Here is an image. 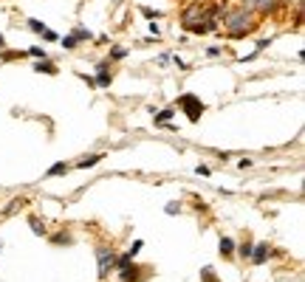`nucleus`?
<instances>
[{
    "instance_id": "nucleus-1",
    "label": "nucleus",
    "mask_w": 305,
    "mask_h": 282,
    "mask_svg": "<svg viewBox=\"0 0 305 282\" xmlns=\"http://www.w3.org/2000/svg\"><path fill=\"white\" fill-rule=\"evenodd\" d=\"M218 17H221V3H192L184 9L181 14V23H184V28H190V31H198V34H206V31H215V26H218Z\"/></svg>"
},
{
    "instance_id": "nucleus-2",
    "label": "nucleus",
    "mask_w": 305,
    "mask_h": 282,
    "mask_svg": "<svg viewBox=\"0 0 305 282\" xmlns=\"http://www.w3.org/2000/svg\"><path fill=\"white\" fill-rule=\"evenodd\" d=\"M223 23H226V28L237 37V34H246V31L254 28V14H251L249 6H235V9L226 11Z\"/></svg>"
},
{
    "instance_id": "nucleus-3",
    "label": "nucleus",
    "mask_w": 305,
    "mask_h": 282,
    "mask_svg": "<svg viewBox=\"0 0 305 282\" xmlns=\"http://www.w3.org/2000/svg\"><path fill=\"white\" fill-rule=\"evenodd\" d=\"M178 104H181V110L187 113V119H190V122H198V119L203 116V102L198 99V96H192V93L181 96Z\"/></svg>"
},
{
    "instance_id": "nucleus-4",
    "label": "nucleus",
    "mask_w": 305,
    "mask_h": 282,
    "mask_svg": "<svg viewBox=\"0 0 305 282\" xmlns=\"http://www.w3.org/2000/svg\"><path fill=\"white\" fill-rule=\"evenodd\" d=\"M96 262H99V277L105 280V277L111 274V268L116 265V254H113L111 248H99V251H96Z\"/></svg>"
},
{
    "instance_id": "nucleus-5",
    "label": "nucleus",
    "mask_w": 305,
    "mask_h": 282,
    "mask_svg": "<svg viewBox=\"0 0 305 282\" xmlns=\"http://www.w3.org/2000/svg\"><path fill=\"white\" fill-rule=\"evenodd\" d=\"M269 254H271V248L266 246V243H257V246H251V262H257V265H263L266 259H269Z\"/></svg>"
},
{
    "instance_id": "nucleus-6",
    "label": "nucleus",
    "mask_w": 305,
    "mask_h": 282,
    "mask_svg": "<svg viewBox=\"0 0 305 282\" xmlns=\"http://www.w3.org/2000/svg\"><path fill=\"white\" fill-rule=\"evenodd\" d=\"M249 9H257V11H271L277 6V0H246Z\"/></svg>"
},
{
    "instance_id": "nucleus-7",
    "label": "nucleus",
    "mask_w": 305,
    "mask_h": 282,
    "mask_svg": "<svg viewBox=\"0 0 305 282\" xmlns=\"http://www.w3.org/2000/svg\"><path fill=\"white\" fill-rule=\"evenodd\" d=\"M102 158H105V155H102V153H96V155H88V158H82V161H79L77 167H79V169H90V167H96V164H99Z\"/></svg>"
},
{
    "instance_id": "nucleus-8",
    "label": "nucleus",
    "mask_w": 305,
    "mask_h": 282,
    "mask_svg": "<svg viewBox=\"0 0 305 282\" xmlns=\"http://www.w3.org/2000/svg\"><path fill=\"white\" fill-rule=\"evenodd\" d=\"M119 280H122V282H136V280H139V268H136V265H133V268H130V265H127V268H122Z\"/></svg>"
},
{
    "instance_id": "nucleus-9",
    "label": "nucleus",
    "mask_w": 305,
    "mask_h": 282,
    "mask_svg": "<svg viewBox=\"0 0 305 282\" xmlns=\"http://www.w3.org/2000/svg\"><path fill=\"white\" fill-rule=\"evenodd\" d=\"M68 169H71V167H68L65 161H59V164H54V167L48 169V172H45V175H48V178H56V175H65Z\"/></svg>"
},
{
    "instance_id": "nucleus-10",
    "label": "nucleus",
    "mask_w": 305,
    "mask_h": 282,
    "mask_svg": "<svg viewBox=\"0 0 305 282\" xmlns=\"http://www.w3.org/2000/svg\"><path fill=\"white\" fill-rule=\"evenodd\" d=\"M232 251H235V240H229V237H223V240H221V254H226V257H232Z\"/></svg>"
},
{
    "instance_id": "nucleus-11",
    "label": "nucleus",
    "mask_w": 305,
    "mask_h": 282,
    "mask_svg": "<svg viewBox=\"0 0 305 282\" xmlns=\"http://www.w3.org/2000/svg\"><path fill=\"white\" fill-rule=\"evenodd\" d=\"M93 82H96V85H102V88H108V85H111V74L105 71V65L99 68V77L93 79Z\"/></svg>"
},
{
    "instance_id": "nucleus-12",
    "label": "nucleus",
    "mask_w": 305,
    "mask_h": 282,
    "mask_svg": "<svg viewBox=\"0 0 305 282\" xmlns=\"http://www.w3.org/2000/svg\"><path fill=\"white\" fill-rule=\"evenodd\" d=\"M28 28H31L34 34H45V31H48V28H45V23L34 20V17H31V20H28Z\"/></svg>"
},
{
    "instance_id": "nucleus-13",
    "label": "nucleus",
    "mask_w": 305,
    "mask_h": 282,
    "mask_svg": "<svg viewBox=\"0 0 305 282\" xmlns=\"http://www.w3.org/2000/svg\"><path fill=\"white\" fill-rule=\"evenodd\" d=\"M201 280L203 282H218V277H215V271L206 265V268H201Z\"/></svg>"
},
{
    "instance_id": "nucleus-14",
    "label": "nucleus",
    "mask_w": 305,
    "mask_h": 282,
    "mask_svg": "<svg viewBox=\"0 0 305 282\" xmlns=\"http://www.w3.org/2000/svg\"><path fill=\"white\" fill-rule=\"evenodd\" d=\"M37 71H40V74H56V68L51 65V62H45V59L43 62H37Z\"/></svg>"
},
{
    "instance_id": "nucleus-15",
    "label": "nucleus",
    "mask_w": 305,
    "mask_h": 282,
    "mask_svg": "<svg viewBox=\"0 0 305 282\" xmlns=\"http://www.w3.org/2000/svg\"><path fill=\"white\" fill-rule=\"evenodd\" d=\"M28 223H31V229H34V234H43V231H45L43 226H40V220H37V217H28Z\"/></svg>"
},
{
    "instance_id": "nucleus-16",
    "label": "nucleus",
    "mask_w": 305,
    "mask_h": 282,
    "mask_svg": "<svg viewBox=\"0 0 305 282\" xmlns=\"http://www.w3.org/2000/svg\"><path fill=\"white\" fill-rule=\"evenodd\" d=\"M124 54H127V51H124L122 45H116V48H113V51H111V56H113V59H122Z\"/></svg>"
},
{
    "instance_id": "nucleus-17",
    "label": "nucleus",
    "mask_w": 305,
    "mask_h": 282,
    "mask_svg": "<svg viewBox=\"0 0 305 282\" xmlns=\"http://www.w3.org/2000/svg\"><path fill=\"white\" fill-rule=\"evenodd\" d=\"M167 119H172V110H161L156 116V122H167Z\"/></svg>"
},
{
    "instance_id": "nucleus-18",
    "label": "nucleus",
    "mask_w": 305,
    "mask_h": 282,
    "mask_svg": "<svg viewBox=\"0 0 305 282\" xmlns=\"http://www.w3.org/2000/svg\"><path fill=\"white\" fill-rule=\"evenodd\" d=\"M77 37H65V40H62V45H65V48H77Z\"/></svg>"
},
{
    "instance_id": "nucleus-19",
    "label": "nucleus",
    "mask_w": 305,
    "mask_h": 282,
    "mask_svg": "<svg viewBox=\"0 0 305 282\" xmlns=\"http://www.w3.org/2000/svg\"><path fill=\"white\" fill-rule=\"evenodd\" d=\"M240 254H243V257H249V254H251V243H243V246H240Z\"/></svg>"
},
{
    "instance_id": "nucleus-20",
    "label": "nucleus",
    "mask_w": 305,
    "mask_h": 282,
    "mask_svg": "<svg viewBox=\"0 0 305 282\" xmlns=\"http://www.w3.org/2000/svg\"><path fill=\"white\" fill-rule=\"evenodd\" d=\"M178 209H181L178 203H167V214H175V212H178Z\"/></svg>"
},
{
    "instance_id": "nucleus-21",
    "label": "nucleus",
    "mask_w": 305,
    "mask_h": 282,
    "mask_svg": "<svg viewBox=\"0 0 305 282\" xmlns=\"http://www.w3.org/2000/svg\"><path fill=\"white\" fill-rule=\"evenodd\" d=\"M28 54H34V56H43V59H45V51H43V48H28Z\"/></svg>"
},
{
    "instance_id": "nucleus-22",
    "label": "nucleus",
    "mask_w": 305,
    "mask_h": 282,
    "mask_svg": "<svg viewBox=\"0 0 305 282\" xmlns=\"http://www.w3.org/2000/svg\"><path fill=\"white\" fill-rule=\"evenodd\" d=\"M3 45H6V40H3V34H0V48H3Z\"/></svg>"
},
{
    "instance_id": "nucleus-23",
    "label": "nucleus",
    "mask_w": 305,
    "mask_h": 282,
    "mask_svg": "<svg viewBox=\"0 0 305 282\" xmlns=\"http://www.w3.org/2000/svg\"><path fill=\"white\" fill-rule=\"evenodd\" d=\"M297 3H303V0H297Z\"/></svg>"
},
{
    "instance_id": "nucleus-24",
    "label": "nucleus",
    "mask_w": 305,
    "mask_h": 282,
    "mask_svg": "<svg viewBox=\"0 0 305 282\" xmlns=\"http://www.w3.org/2000/svg\"><path fill=\"white\" fill-rule=\"evenodd\" d=\"M0 248H3V246H0Z\"/></svg>"
}]
</instances>
